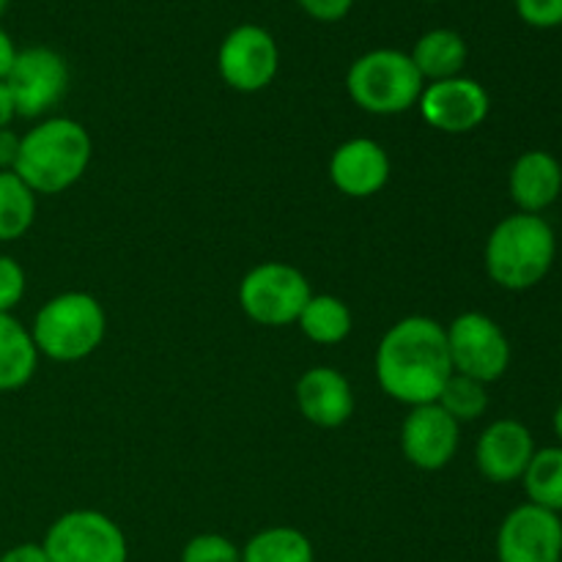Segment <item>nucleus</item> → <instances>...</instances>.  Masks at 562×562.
<instances>
[{
  "label": "nucleus",
  "instance_id": "7ed1b4c3",
  "mask_svg": "<svg viewBox=\"0 0 562 562\" xmlns=\"http://www.w3.org/2000/svg\"><path fill=\"white\" fill-rule=\"evenodd\" d=\"M558 261V234L543 214L514 212L499 220L483 247V267L505 291L541 285Z\"/></svg>",
  "mask_w": 562,
  "mask_h": 562
},
{
  "label": "nucleus",
  "instance_id": "f704fd0d",
  "mask_svg": "<svg viewBox=\"0 0 562 562\" xmlns=\"http://www.w3.org/2000/svg\"><path fill=\"white\" fill-rule=\"evenodd\" d=\"M426 3H439V0H426Z\"/></svg>",
  "mask_w": 562,
  "mask_h": 562
},
{
  "label": "nucleus",
  "instance_id": "c756f323",
  "mask_svg": "<svg viewBox=\"0 0 562 562\" xmlns=\"http://www.w3.org/2000/svg\"><path fill=\"white\" fill-rule=\"evenodd\" d=\"M20 137L11 126L0 130V170H14L16 154H20Z\"/></svg>",
  "mask_w": 562,
  "mask_h": 562
},
{
  "label": "nucleus",
  "instance_id": "b1692460",
  "mask_svg": "<svg viewBox=\"0 0 562 562\" xmlns=\"http://www.w3.org/2000/svg\"><path fill=\"white\" fill-rule=\"evenodd\" d=\"M437 404L453 417L456 423H472L477 417L486 415L488 409V384L477 382V379L464 376V373H450L445 382L442 393H439Z\"/></svg>",
  "mask_w": 562,
  "mask_h": 562
},
{
  "label": "nucleus",
  "instance_id": "39448f33",
  "mask_svg": "<svg viewBox=\"0 0 562 562\" xmlns=\"http://www.w3.org/2000/svg\"><path fill=\"white\" fill-rule=\"evenodd\" d=\"M426 80L404 49H371L349 66L346 91L371 115H401L417 108Z\"/></svg>",
  "mask_w": 562,
  "mask_h": 562
},
{
  "label": "nucleus",
  "instance_id": "6e6552de",
  "mask_svg": "<svg viewBox=\"0 0 562 562\" xmlns=\"http://www.w3.org/2000/svg\"><path fill=\"white\" fill-rule=\"evenodd\" d=\"M448 338L450 362L456 373L477 379L483 384H492L503 379L510 368V340L505 329L492 316L477 311H467L456 316L445 327Z\"/></svg>",
  "mask_w": 562,
  "mask_h": 562
},
{
  "label": "nucleus",
  "instance_id": "aec40b11",
  "mask_svg": "<svg viewBox=\"0 0 562 562\" xmlns=\"http://www.w3.org/2000/svg\"><path fill=\"white\" fill-rule=\"evenodd\" d=\"M296 327L302 329L311 344L335 346L344 344L351 335L355 318H351L349 305L335 294H311L307 305L302 307Z\"/></svg>",
  "mask_w": 562,
  "mask_h": 562
},
{
  "label": "nucleus",
  "instance_id": "1a4fd4ad",
  "mask_svg": "<svg viewBox=\"0 0 562 562\" xmlns=\"http://www.w3.org/2000/svg\"><path fill=\"white\" fill-rule=\"evenodd\" d=\"M3 82L14 99L16 119H42L66 97L69 66L53 47H25L16 49Z\"/></svg>",
  "mask_w": 562,
  "mask_h": 562
},
{
  "label": "nucleus",
  "instance_id": "4468645a",
  "mask_svg": "<svg viewBox=\"0 0 562 562\" xmlns=\"http://www.w3.org/2000/svg\"><path fill=\"white\" fill-rule=\"evenodd\" d=\"M536 450V437L525 423L514 417H499L488 423L477 437L475 467L488 483L508 486V483L521 481Z\"/></svg>",
  "mask_w": 562,
  "mask_h": 562
},
{
  "label": "nucleus",
  "instance_id": "9b49d317",
  "mask_svg": "<svg viewBox=\"0 0 562 562\" xmlns=\"http://www.w3.org/2000/svg\"><path fill=\"white\" fill-rule=\"evenodd\" d=\"M423 121L445 135H470L492 113V97L486 86L472 77H448V80L426 82L417 102Z\"/></svg>",
  "mask_w": 562,
  "mask_h": 562
},
{
  "label": "nucleus",
  "instance_id": "f8f14e48",
  "mask_svg": "<svg viewBox=\"0 0 562 562\" xmlns=\"http://www.w3.org/2000/svg\"><path fill=\"white\" fill-rule=\"evenodd\" d=\"M499 562H562V519L547 508L521 503L497 530Z\"/></svg>",
  "mask_w": 562,
  "mask_h": 562
},
{
  "label": "nucleus",
  "instance_id": "20e7f679",
  "mask_svg": "<svg viewBox=\"0 0 562 562\" xmlns=\"http://www.w3.org/2000/svg\"><path fill=\"white\" fill-rule=\"evenodd\" d=\"M31 335L38 357L55 362H80L104 344L108 313L88 291H64L38 307Z\"/></svg>",
  "mask_w": 562,
  "mask_h": 562
},
{
  "label": "nucleus",
  "instance_id": "6ab92c4d",
  "mask_svg": "<svg viewBox=\"0 0 562 562\" xmlns=\"http://www.w3.org/2000/svg\"><path fill=\"white\" fill-rule=\"evenodd\" d=\"M467 55H470V49H467L461 33L450 31V27H434V31L423 33L417 38L409 58L417 66L423 80L437 82L448 80V77H459L467 66Z\"/></svg>",
  "mask_w": 562,
  "mask_h": 562
},
{
  "label": "nucleus",
  "instance_id": "dca6fc26",
  "mask_svg": "<svg viewBox=\"0 0 562 562\" xmlns=\"http://www.w3.org/2000/svg\"><path fill=\"white\" fill-rule=\"evenodd\" d=\"M296 409L318 428H340L355 415L351 382L333 366L307 368L294 387Z\"/></svg>",
  "mask_w": 562,
  "mask_h": 562
},
{
  "label": "nucleus",
  "instance_id": "ddd939ff",
  "mask_svg": "<svg viewBox=\"0 0 562 562\" xmlns=\"http://www.w3.org/2000/svg\"><path fill=\"white\" fill-rule=\"evenodd\" d=\"M461 445V426L434 401L412 406L401 423V453L423 472H439L456 459Z\"/></svg>",
  "mask_w": 562,
  "mask_h": 562
},
{
  "label": "nucleus",
  "instance_id": "c9c22d12",
  "mask_svg": "<svg viewBox=\"0 0 562 562\" xmlns=\"http://www.w3.org/2000/svg\"><path fill=\"white\" fill-rule=\"evenodd\" d=\"M560 351H562V333H560Z\"/></svg>",
  "mask_w": 562,
  "mask_h": 562
},
{
  "label": "nucleus",
  "instance_id": "412c9836",
  "mask_svg": "<svg viewBox=\"0 0 562 562\" xmlns=\"http://www.w3.org/2000/svg\"><path fill=\"white\" fill-rule=\"evenodd\" d=\"M241 562H316L311 538L296 527H267L241 547Z\"/></svg>",
  "mask_w": 562,
  "mask_h": 562
},
{
  "label": "nucleus",
  "instance_id": "a211bd4d",
  "mask_svg": "<svg viewBox=\"0 0 562 562\" xmlns=\"http://www.w3.org/2000/svg\"><path fill=\"white\" fill-rule=\"evenodd\" d=\"M38 368V349L20 318L0 313V393L25 387Z\"/></svg>",
  "mask_w": 562,
  "mask_h": 562
},
{
  "label": "nucleus",
  "instance_id": "0eeeda50",
  "mask_svg": "<svg viewBox=\"0 0 562 562\" xmlns=\"http://www.w3.org/2000/svg\"><path fill=\"white\" fill-rule=\"evenodd\" d=\"M49 562H126L130 543L119 521L102 510L80 508L58 516L42 541Z\"/></svg>",
  "mask_w": 562,
  "mask_h": 562
},
{
  "label": "nucleus",
  "instance_id": "393cba45",
  "mask_svg": "<svg viewBox=\"0 0 562 562\" xmlns=\"http://www.w3.org/2000/svg\"><path fill=\"white\" fill-rule=\"evenodd\" d=\"M181 562H241V547L220 532H201L184 543Z\"/></svg>",
  "mask_w": 562,
  "mask_h": 562
},
{
  "label": "nucleus",
  "instance_id": "bb28decb",
  "mask_svg": "<svg viewBox=\"0 0 562 562\" xmlns=\"http://www.w3.org/2000/svg\"><path fill=\"white\" fill-rule=\"evenodd\" d=\"M516 14L530 27L552 31L562 25V0H516Z\"/></svg>",
  "mask_w": 562,
  "mask_h": 562
},
{
  "label": "nucleus",
  "instance_id": "cd10ccee",
  "mask_svg": "<svg viewBox=\"0 0 562 562\" xmlns=\"http://www.w3.org/2000/svg\"><path fill=\"white\" fill-rule=\"evenodd\" d=\"M296 5L318 22H338L349 14L355 0H296Z\"/></svg>",
  "mask_w": 562,
  "mask_h": 562
},
{
  "label": "nucleus",
  "instance_id": "473e14b6",
  "mask_svg": "<svg viewBox=\"0 0 562 562\" xmlns=\"http://www.w3.org/2000/svg\"><path fill=\"white\" fill-rule=\"evenodd\" d=\"M552 431H554V437H558V445L562 448V401H560L558 409H554V415H552Z\"/></svg>",
  "mask_w": 562,
  "mask_h": 562
},
{
  "label": "nucleus",
  "instance_id": "5701e85b",
  "mask_svg": "<svg viewBox=\"0 0 562 562\" xmlns=\"http://www.w3.org/2000/svg\"><path fill=\"white\" fill-rule=\"evenodd\" d=\"M36 198L14 170H0V241H16L31 231Z\"/></svg>",
  "mask_w": 562,
  "mask_h": 562
},
{
  "label": "nucleus",
  "instance_id": "4be33fe9",
  "mask_svg": "<svg viewBox=\"0 0 562 562\" xmlns=\"http://www.w3.org/2000/svg\"><path fill=\"white\" fill-rule=\"evenodd\" d=\"M527 503L547 508L552 514H562V448L549 445L538 448L521 475Z\"/></svg>",
  "mask_w": 562,
  "mask_h": 562
},
{
  "label": "nucleus",
  "instance_id": "423d86ee",
  "mask_svg": "<svg viewBox=\"0 0 562 562\" xmlns=\"http://www.w3.org/2000/svg\"><path fill=\"white\" fill-rule=\"evenodd\" d=\"M311 283L302 269L285 261H263L252 267L239 283V305L250 322L261 327L296 324L311 300Z\"/></svg>",
  "mask_w": 562,
  "mask_h": 562
},
{
  "label": "nucleus",
  "instance_id": "f3484780",
  "mask_svg": "<svg viewBox=\"0 0 562 562\" xmlns=\"http://www.w3.org/2000/svg\"><path fill=\"white\" fill-rule=\"evenodd\" d=\"M508 192L516 212L543 214L562 195V165L552 151L530 148L510 165Z\"/></svg>",
  "mask_w": 562,
  "mask_h": 562
},
{
  "label": "nucleus",
  "instance_id": "c85d7f7f",
  "mask_svg": "<svg viewBox=\"0 0 562 562\" xmlns=\"http://www.w3.org/2000/svg\"><path fill=\"white\" fill-rule=\"evenodd\" d=\"M0 562H49L42 543H16L9 552L0 554Z\"/></svg>",
  "mask_w": 562,
  "mask_h": 562
},
{
  "label": "nucleus",
  "instance_id": "f03ea898",
  "mask_svg": "<svg viewBox=\"0 0 562 562\" xmlns=\"http://www.w3.org/2000/svg\"><path fill=\"white\" fill-rule=\"evenodd\" d=\"M93 140L75 119H44L20 137L14 173L36 195H60L86 176Z\"/></svg>",
  "mask_w": 562,
  "mask_h": 562
},
{
  "label": "nucleus",
  "instance_id": "2f4dec72",
  "mask_svg": "<svg viewBox=\"0 0 562 562\" xmlns=\"http://www.w3.org/2000/svg\"><path fill=\"white\" fill-rule=\"evenodd\" d=\"M16 119V108H14V99H11L9 88L5 82L0 80V130L11 126V121Z\"/></svg>",
  "mask_w": 562,
  "mask_h": 562
},
{
  "label": "nucleus",
  "instance_id": "72a5a7b5",
  "mask_svg": "<svg viewBox=\"0 0 562 562\" xmlns=\"http://www.w3.org/2000/svg\"><path fill=\"white\" fill-rule=\"evenodd\" d=\"M5 5H9V0H0V14H3V11H5Z\"/></svg>",
  "mask_w": 562,
  "mask_h": 562
},
{
  "label": "nucleus",
  "instance_id": "9d476101",
  "mask_svg": "<svg viewBox=\"0 0 562 562\" xmlns=\"http://www.w3.org/2000/svg\"><path fill=\"white\" fill-rule=\"evenodd\" d=\"M220 77L228 88L239 93H258L280 71V47L272 33L261 25H236L223 38L217 53Z\"/></svg>",
  "mask_w": 562,
  "mask_h": 562
},
{
  "label": "nucleus",
  "instance_id": "f257e3e1",
  "mask_svg": "<svg viewBox=\"0 0 562 562\" xmlns=\"http://www.w3.org/2000/svg\"><path fill=\"white\" fill-rule=\"evenodd\" d=\"M384 395L404 406L434 404L453 373L445 327L437 318L406 316L382 335L373 357Z\"/></svg>",
  "mask_w": 562,
  "mask_h": 562
},
{
  "label": "nucleus",
  "instance_id": "a878e982",
  "mask_svg": "<svg viewBox=\"0 0 562 562\" xmlns=\"http://www.w3.org/2000/svg\"><path fill=\"white\" fill-rule=\"evenodd\" d=\"M27 289L25 269L11 256H0V313H11Z\"/></svg>",
  "mask_w": 562,
  "mask_h": 562
},
{
  "label": "nucleus",
  "instance_id": "7c9ffc66",
  "mask_svg": "<svg viewBox=\"0 0 562 562\" xmlns=\"http://www.w3.org/2000/svg\"><path fill=\"white\" fill-rule=\"evenodd\" d=\"M14 58H16L14 42H11L9 33H5L3 27H0V80H5V75H9L11 64H14Z\"/></svg>",
  "mask_w": 562,
  "mask_h": 562
},
{
  "label": "nucleus",
  "instance_id": "2eb2a0df",
  "mask_svg": "<svg viewBox=\"0 0 562 562\" xmlns=\"http://www.w3.org/2000/svg\"><path fill=\"white\" fill-rule=\"evenodd\" d=\"M393 162L387 148L373 137H351L344 140L329 157V181L335 190L355 201L379 195L387 187Z\"/></svg>",
  "mask_w": 562,
  "mask_h": 562
}]
</instances>
